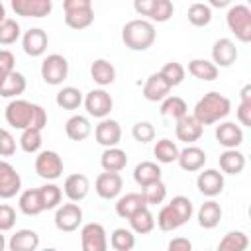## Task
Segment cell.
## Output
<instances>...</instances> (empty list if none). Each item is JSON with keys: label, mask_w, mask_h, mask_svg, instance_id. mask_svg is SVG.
Wrapping results in <instances>:
<instances>
[{"label": "cell", "mask_w": 251, "mask_h": 251, "mask_svg": "<svg viewBox=\"0 0 251 251\" xmlns=\"http://www.w3.org/2000/svg\"><path fill=\"white\" fill-rule=\"evenodd\" d=\"M4 118H6L8 126H12L14 129H20V131H24L27 127L43 131V127L47 126L45 108L39 106V104L22 100V98H16V100L8 102V106L4 110Z\"/></svg>", "instance_id": "obj_1"}, {"label": "cell", "mask_w": 251, "mask_h": 251, "mask_svg": "<svg viewBox=\"0 0 251 251\" xmlns=\"http://www.w3.org/2000/svg\"><path fill=\"white\" fill-rule=\"evenodd\" d=\"M231 112V102L227 96L212 90V92H206L194 106V120L200 124V126H212V124H218L222 122L224 118H227V114Z\"/></svg>", "instance_id": "obj_2"}, {"label": "cell", "mask_w": 251, "mask_h": 251, "mask_svg": "<svg viewBox=\"0 0 251 251\" xmlns=\"http://www.w3.org/2000/svg\"><path fill=\"white\" fill-rule=\"evenodd\" d=\"M155 39H157V31L149 20L135 18L126 22V25L122 27V41L131 51H147L155 43Z\"/></svg>", "instance_id": "obj_3"}, {"label": "cell", "mask_w": 251, "mask_h": 251, "mask_svg": "<svg viewBox=\"0 0 251 251\" xmlns=\"http://www.w3.org/2000/svg\"><path fill=\"white\" fill-rule=\"evenodd\" d=\"M65 24L71 29H86L94 22V8L90 0H65Z\"/></svg>", "instance_id": "obj_4"}, {"label": "cell", "mask_w": 251, "mask_h": 251, "mask_svg": "<svg viewBox=\"0 0 251 251\" xmlns=\"http://www.w3.org/2000/svg\"><path fill=\"white\" fill-rule=\"evenodd\" d=\"M226 24L229 31L239 39L241 43L251 41V8L245 4H233L229 6L226 14Z\"/></svg>", "instance_id": "obj_5"}, {"label": "cell", "mask_w": 251, "mask_h": 251, "mask_svg": "<svg viewBox=\"0 0 251 251\" xmlns=\"http://www.w3.org/2000/svg\"><path fill=\"white\" fill-rule=\"evenodd\" d=\"M41 78L49 86H59L69 76V61L61 53H51L41 63Z\"/></svg>", "instance_id": "obj_6"}, {"label": "cell", "mask_w": 251, "mask_h": 251, "mask_svg": "<svg viewBox=\"0 0 251 251\" xmlns=\"http://www.w3.org/2000/svg\"><path fill=\"white\" fill-rule=\"evenodd\" d=\"M133 10L141 16H147L149 22H157V24H163V22H169L173 12H175V6L171 0H135L133 2Z\"/></svg>", "instance_id": "obj_7"}, {"label": "cell", "mask_w": 251, "mask_h": 251, "mask_svg": "<svg viewBox=\"0 0 251 251\" xmlns=\"http://www.w3.org/2000/svg\"><path fill=\"white\" fill-rule=\"evenodd\" d=\"M80 247L82 251H108V233L102 224L88 222L80 227Z\"/></svg>", "instance_id": "obj_8"}, {"label": "cell", "mask_w": 251, "mask_h": 251, "mask_svg": "<svg viewBox=\"0 0 251 251\" xmlns=\"http://www.w3.org/2000/svg\"><path fill=\"white\" fill-rule=\"evenodd\" d=\"M82 104H84L88 116L98 118V120L108 118L112 108H114V100H112V96L104 88H92L88 94H84Z\"/></svg>", "instance_id": "obj_9"}, {"label": "cell", "mask_w": 251, "mask_h": 251, "mask_svg": "<svg viewBox=\"0 0 251 251\" xmlns=\"http://www.w3.org/2000/svg\"><path fill=\"white\" fill-rule=\"evenodd\" d=\"M35 173L51 182V180H57L61 175H63V159L57 151H39L37 157H35Z\"/></svg>", "instance_id": "obj_10"}, {"label": "cell", "mask_w": 251, "mask_h": 251, "mask_svg": "<svg viewBox=\"0 0 251 251\" xmlns=\"http://www.w3.org/2000/svg\"><path fill=\"white\" fill-rule=\"evenodd\" d=\"M53 222L59 231H75L82 224V208L76 202H65L55 210Z\"/></svg>", "instance_id": "obj_11"}, {"label": "cell", "mask_w": 251, "mask_h": 251, "mask_svg": "<svg viewBox=\"0 0 251 251\" xmlns=\"http://www.w3.org/2000/svg\"><path fill=\"white\" fill-rule=\"evenodd\" d=\"M22 190V176L14 165L0 159V198L10 200Z\"/></svg>", "instance_id": "obj_12"}, {"label": "cell", "mask_w": 251, "mask_h": 251, "mask_svg": "<svg viewBox=\"0 0 251 251\" xmlns=\"http://www.w3.org/2000/svg\"><path fill=\"white\" fill-rule=\"evenodd\" d=\"M124 178L120 173H100L94 180V190L104 200H114L122 194Z\"/></svg>", "instance_id": "obj_13"}, {"label": "cell", "mask_w": 251, "mask_h": 251, "mask_svg": "<svg viewBox=\"0 0 251 251\" xmlns=\"http://www.w3.org/2000/svg\"><path fill=\"white\" fill-rule=\"evenodd\" d=\"M94 139L98 145H102L104 149L108 147H118L120 139H122V127L116 120L112 118H104L98 122V126L94 127Z\"/></svg>", "instance_id": "obj_14"}, {"label": "cell", "mask_w": 251, "mask_h": 251, "mask_svg": "<svg viewBox=\"0 0 251 251\" xmlns=\"http://www.w3.org/2000/svg\"><path fill=\"white\" fill-rule=\"evenodd\" d=\"M47 45H49V35L41 27H29L22 35V49L29 57H41L47 51Z\"/></svg>", "instance_id": "obj_15"}, {"label": "cell", "mask_w": 251, "mask_h": 251, "mask_svg": "<svg viewBox=\"0 0 251 251\" xmlns=\"http://www.w3.org/2000/svg\"><path fill=\"white\" fill-rule=\"evenodd\" d=\"M237 47L229 37H220L212 45V63L220 69H227L237 61Z\"/></svg>", "instance_id": "obj_16"}, {"label": "cell", "mask_w": 251, "mask_h": 251, "mask_svg": "<svg viewBox=\"0 0 251 251\" xmlns=\"http://www.w3.org/2000/svg\"><path fill=\"white\" fill-rule=\"evenodd\" d=\"M10 6L18 16L37 18V20L49 16L51 10H53V2L51 0H12Z\"/></svg>", "instance_id": "obj_17"}, {"label": "cell", "mask_w": 251, "mask_h": 251, "mask_svg": "<svg viewBox=\"0 0 251 251\" xmlns=\"http://www.w3.org/2000/svg\"><path fill=\"white\" fill-rule=\"evenodd\" d=\"M224 175L218 171V169H204L202 173H198L196 176V186L200 190V194L208 196V198H214L218 194H222L224 190Z\"/></svg>", "instance_id": "obj_18"}, {"label": "cell", "mask_w": 251, "mask_h": 251, "mask_svg": "<svg viewBox=\"0 0 251 251\" xmlns=\"http://www.w3.org/2000/svg\"><path fill=\"white\" fill-rule=\"evenodd\" d=\"M63 192L65 196L69 198V202H80L88 196L90 192V180L86 175L82 173H75V175H69L63 182Z\"/></svg>", "instance_id": "obj_19"}, {"label": "cell", "mask_w": 251, "mask_h": 251, "mask_svg": "<svg viewBox=\"0 0 251 251\" xmlns=\"http://www.w3.org/2000/svg\"><path fill=\"white\" fill-rule=\"evenodd\" d=\"M204 133V126H200L192 114H186L182 116L180 120H176V126H175V135L178 141L186 143V145H192L194 141H198Z\"/></svg>", "instance_id": "obj_20"}, {"label": "cell", "mask_w": 251, "mask_h": 251, "mask_svg": "<svg viewBox=\"0 0 251 251\" xmlns=\"http://www.w3.org/2000/svg\"><path fill=\"white\" fill-rule=\"evenodd\" d=\"M216 141L224 149H237L243 143V129L235 122H220L216 126Z\"/></svg>", "instance_id": "obj_21"}, {"label": "cell", "mask_w": 251, "mask_h": 251, "mask_svg": "<svg viewBox=\"0 0 251 251\" xmlns=\"http://www.w3.org/2000/svg\"><path fill=\"white\" fill-rule=\"evenodd\" d=\"M206 151L200 149L198 145H186L180 153H178V167L186 173H196V171H202L204 165H206Z\"/></svg>", "instance_id": "obj_22"}, {"label": "cell", "mask_w": 251, "mask_h": 251, "mask_svg": "<svg viewBox=\"0 0 251 251\" xmlns=\"http://www.w3.org/2000/svg\"><path fill=\"white\" fill-rule=\"evenodd\" d=\"M143 208H147V204L141 192H126L124 196H118L116 200V214L124 220H129L133 214H137Z\"/></svg>", "instance_id": "obj_23"}, {"label": "cell", "mask_w": 251, "mask_h": 251, "mask_svg": "<svg viewBox=\"0 0 251 251\" xmlns=\"http://www.w3.org/2000/svg\"><path fill=\"white\" fill-rule=\"evenodd\" d=\"M171 92V86L167 84V80L159 75L153 73L147 76L145 84H143V98L149 102H163Z\"/></svg>", "instance_id": "obj_24"}, {"label": "cell", "mask_w": 251, "mask_h": 251, "mask_svg": "<svg viewBox=\"0 0 251 251\" xmlns=\"http://www.w3.org/2000/svg\"><path fill=\"white\" fill-rule=\"evenodd\" d=\"M37 247H39V235H37V231L27 229V227L18 229L8 239L10 251H37Z\"/></svg>", "instance_id": "obj_25"}, {"label": "cell", "mask_w": 251, "mask_h": 251, "mask_svg": "<svg viewBox=\"0 0 251 251\" xmlns=\"http://www.w3.org/2000/svg\"><path fill=\"white\" fill-rule=\"evenodd\" d=\"M218 163H220L222 175H239V173H243L247 161L239 149H224L220 153Z\"/></svg>", "instance_id": "obj_26"}, {"label": "cell", "mask_w": 251, "mask_h": 251, "mask_svg": "<svg viewBox=\"0 0 251 251\" xmlns=\"http://www.w3.org/2000/svg\"><path fill=\"white\" fill-rule=\"evenodd\" d=\"M222 206H220V202H216V200H206L200 208H198V212H196V218H198V226L200 227H204V229H214L218 224H220V220H222Z\"/></svg>", "instance_id": "obj_27"}, {"label": "cell", "mask_w": 251, "mask_h": 251, "mask_svg": "<svg viewBox=\"0 0 251 251\" xmlns=\"http://www.w3.org/2000/svg\"><path fill=\"white\" fill-rule=\"evenodd\" d=\"M90 76L100 88L110 86L116 80V67L108 59H94L90 65Z\"/></svg>", "instance_id": "obj_28"}, {"label": "cell", "mask_w": 251, "mask_h": 251, "mask_svg": "<svg viewBox=\"0 0 251 251\" xmlns=\"http://www.w3.org/2000/svg\"><path fill=\"white\" fill-rule=\"evenodd\" d=\"M100 165L104 173H120L127 165V153L120 147H108L100 155Z\"/></svg>", "instance_id": "obj_29"}, {"label": "cell", "mask_w": 251, "mask_h": 251, "mask_svg": "<svg viewBox=\"0 0 251 251\" xmlns=\"http://www.w3.org/2000/svg\"><path fill=\"white\" fill-rule=\"evenodd\" d=\"M65 133L73 141H84L92 133V126H90V122H88L86 116L75 114V116H71L65 122Z\"/></svg>", "instance_id": "obj_30"}, {"label": "cell", "mask_w": 251, "mask_h": 251, "mask_svg": "<svg viewBox=\"0 0 251 251\" xmlns=\"http://www.w3.org/2000/svg\"><path fill=\"white\" fill-rule=\"evenodd\" d=\"M161 167L155 163V161H141V163H137L135 165V169H133V180L143 188V186H147V184H151V182H157V180H161Z\"/></svg>", "instance_id": "obj_31"}, {"label": "cell", "mask_w": 251, "mask_h": 251, "mask_svg": "<svg viewBox=\"0 0 251 251\" xmlns=\"http://www.w3.org/2000/svg\"><path fill=\"white\" fill-rule=\"evenodd\" d=\"M25 88H27L25 76H24L20 71H12V73L4 78V82L0 84V96H2V98H12V100H16L20 94L25 92Z\"/></svg>", "instance_id": "obj_32"}, {"label": "cell", "mask_w": 251, "mask_h": 251, "mask_svg": "<svg viewBox=\"0 0 251 251\" xmlns=\"http://www.w3.org/2000/svg\"><path fill=\"white\" fill-rule=\"evenodd\" d=\"M188 73L194 78H198V80L210 82V80L218 78L220 69L212 61H208V59H192V61H188Z\"/></svg>", "instance_id": "obj_33"}, {"label": "cell", "mask_w": 251, "mask_h": 251, "mask_svg": "<svg viewBox=\"0 0 251 251\" xmlns=\"http://www.w3.org/2000/svg\"><path fill=\"white\" fill-rule=\"evenodd\" d=\"M247 247H249L247 233L241 229H233V231H227L220 239L216 251H247Z\"/></svg>", "instance_id": "obj_34"}, {"label": "cell", "mask_w": 251, "mask_h": 251, "mask_svg": "<svg viewBox=\"0 0 251 251\" xmlns=\"http://www.w3.org/2000/svg\"><path fill=\"white\" fill-rule=\"evenodd\" d=\"M82 100H84L82 92L78 88H75V86H63L55 94V104L59 108H63V110H76V108H80Z\"/></svg>", "instance_id": "obj_35"}, {"label": "cell", "mask_w": 251, "mask_h": 251, "mask_svg": "<svg viewBox=\"0 0 251 251\" xmlns=\"http://www.w3.org/2000/svg\"><path fill=\"white\" fill-rule=\"evenodd\" d=\"M39 190V198H41V206L43 212L45 210H57L61 206L63 200V188H59L55 182H47L43 186H37Z\"/></svg>", "instance_id": "obj_36"}, {"label": "cell", "mask_w": 251, "mask_h": 251, "mask_svg": "<svg viewBox=\"0 0 251 251\" xmlns=\"http://www.w3.org/2000/svg\"><path fill=\"white\" fill-rule=\"evenodd\" d=\"M18 206L25 216H37L43 212L41 206V198H39V190L37 188H27L20 194L18 198Z\"/></svg>", "instance_id": "obj_37"}, {"label": "cell", "mask_w": 251, "mask_h": 251, "mask_svg": "<svg viewBox=\"0 0 251 251\" xmlns=\"http://www.w3.org/2000/svg\"><path fill=\"white\" fill-rule=\"evenodd\" d=\"M188 114V106L180 96H167L161 102V116L169 118V120H180L182 116Z\"/></svg>", "instance_id": "obj_38"}, {"label": "cell", "mask_w": 251, "mask_h": 251, "mask_svg": "<svg viewBox=\"0 0 251 251\" xmlns=\"http://www.w3.org/2000/svg\"><path fill=\"white\" fill-rule=\"evenodd\" d=\"M178 153H180L178 145H176L175 141L167 139V137L159 139V141L155 143V147H153V155H155L157 163H163V165L175 163V161L178 159Z\"/></svg>", "instance_id": "obj_39"}, {"label": "cell", "mask_w": 251, "mask_h": 251, "mask_svg": "<svg viewBox=\"0 0 251 251\" xmlns=\"http://www.w3.org/2000/svg\"><path fill=\"white\" fill-rule=\"evenodd\" d=\"M129 229L133 233H139V235L151 233L155 229V216L151 214V210L149 208H143L137 214H133L129 218Z\"/></svg>", "instance_id": "obj_40"}, {"label": "cell", "mask_w": 251, "mask_h": 251, "mask_svg": "<svg viewBox=\"0 0 251 251\" xmlns=\"http://www.w3.org/2000/svg\"><path fill=\"white\" fill-rule=\"evenodd\" d=\"M186 16L194 27H206L212 22V8L206 2H192L188 6Z\"/></svg>", "instance_id": "obj_41"}, {"label": "cell", "mask_w": 251, "mask_h": 251, "mask_svg": "<svg viewBox=\"0 0 251 251\" xmlns=\"http://www.w3.org/2000/svg\"><path fill=\"white\" fill-rule=\"evenodd\" d=\"M110 245L114 251H131L135 247V233L126 227H116L110 235Z\"/></svg>", "instance_id": "obj_42"}, {"label": "cell", "mask_w": 251, "mask_h": 251, "mask_svg": "<svg viewBox=\"0 0 251 251\" xmlns=\"http://www.w3.org/2000/svg\"><path fill=\"white\" fill-rule=\"evenodd\" d=\"M155 226H157L161 231H175V229H178V227L184 226V224H182L180 218L175 214V210H173L169 204H165V206L159 210V214H157Z\"/></svg>", "instance_id": "obj_43"}, {"label": "cell", "mask_w": 251, "mask_h": 251, "mask_svg": "<svg viewBox=\"0 0 251 251\" xmlns=\"http://www.w3.org/2000/svg\"><path fill=\"white\" fill-rule=\"evenodd\" d=\"M159 75H161V76L167 80V84L173 88V86H178V84L184 80L186 69H184L178 61H169V63L163 65V69L159 71Z\"/></svg>", "instance_id": "obj_44"}, {"label": "cell", "mask_w": 251, "mask_h": 251, "mask_svg": "<svg viewBox=\"0 0 251 251\" xmlns=\"http://www.w3.org/2000/svg\"><path fill=\"white\" fill-rule=\"evenodd\" d=\"M241 102L237 104V122L239 126H245V127H251V84H245L241 88Z\"/></svg>", "instance_id": "obj_45"}, {"label": "cell", "mask_w": 251, "mask_h": 251, "mask_svg": "<svg viewBox=\"0 0 251 251\" xmlns=\"http://www.w3.org/2000/svg\"><path fill=\"white\" fill-rule=\"evenodd\" d=\"M41 143H43V135H41L39 129L27 127V129H24L22 135H20V147H22V151H25V153H39Z\"/></svg>", "instance_id": "obj_46"}, {"label": "cell", "mask_w": 251, "mask_h": 251, "mask_svg": "<svg viewBox=\"0 0 251 251\" xmlns=\"http://www.w3.org/2000/svg\"><path fill=\"white\" fill-rule=\"evenodd\" d=\"M141 196H143V200H145L147 206H157V204H161V202L165 200V196H167V186H165L163 180L151 182V184H147V186L141 188Z\"/></svg>", "instance_id": "obj_47"}, {"label": "cell", "mask_w": 251, "mask_h": 251, "mask_svg": "<svg viewBox=\"0 0 251 251\" xmlns=\"http://www.w3.org/2000/svg\"><path fill=\"white\" fill-rule=\"evenodd\" d=\"M169 206L175 210V214L180 218V222H182V224H186V222L192 218V214H194V206H192V200H190L188 196H182V194L175 196V198L169 202Z\"/></svg>", "instance_id": "obj_48"}, {"label": "cell", "mask_w": 251, "mask_h": 251, "mask_svg": "<svg viewBox=\"0 0 251 251\" xmlns=\"http://www.w3.org/2000/svg\"><path fill=\"white\" fill-rule=\"evenodd\" d=\"M22 31H20V24L12 18H6L0 24V45H12L20 39Z\"/></svg>", "instance_id": "obj_49"}, {"label": "cell", "mask_w": 251, "mask_h": 251, "mask_svg": "<svg viewBox=\"0 0 251 251\" xmlns=\"http://www.w3.org/2000/svg\"><path fill=\"white\" fill-rule=\"evenodd\" d=\"M131 135H133V139L137 143L145 145V143H149V141L155 139V127H153L151 122H137L131 127Z\"/></svg>", "instance_id": "obj_50"}, {"label": "cell", "mask_w": 251, "mask_h": 251, "mask_svg": "<svg viewBox=\"0 0 251 251\" xmlns=\"http://www.w3.org/2000/svg\"><path fill=\"white\" fill-rule=\"evenodd\" d=\"M16 153V137L10 129L0 127V157H12Z\"/></svg>", "instance_id": "obj_51"}, {"label": "cell", "mask_w": 251, "mask_h": 251, "mask_svg": "<svg viewBox=\"0 0 251 251\" xmlns=\"http://www.w3.org/2000/svg\"><path fill=\"white\" fill-rule=\"evenodd\" d=\"M16 71V57L12 51L8 49H0V84L4 82V78Z\"/></svg>", "instance_id": "obj_52"}, {"label": "cell", "mask_w": 251, "mask_h": 251, "mask_svg": "<svg viewBox=\"0 0 251 251\" xmlns=\"http://www.w3.org/2000/svg\"><path fill=\"white\" fill-rule=\"evenodd\" d=\"M16 226V210L10 204H0V231H10Z\"/></svg>", "instance_id": "obj_53"}, {"label": "cell", "mask_w": 251, "mask_h": 251, "mask_svg": "<svg viewBox=\"0 0 251 251\" xmlns=\"http://www.w3.org/2000/svg\"><path fill=\"white\" fill-rule=\"evenodd\" d=\"M167 251H192V243L188 237H173L167 245Z\"/></svg>", "instance_id": "obj_54"}, {"label": "cell", "mask_w": 251, "mask_h": 251, "mask_svg": "<svg viewBox=\"0 0 251 251\" xmlns=\"http://www.w3.org/2000/svg\"><path fill=\"white\" fill-rule=\"evenodd\" d=\"M227 4H229L227 0H212L208 6H210V8H212V6H216V8H222V6H227Z\"/></svg>", "instance_id": "obj_55"}, {"label": "cell", "mask_w": 251, "mask_h": 251, "mask_svg": "<svg viewBox=\"0 0 251 251\" xmlns=\"http://www.w3.org/2000/svg\"><path fill=\"white\" fill-rule=\"evenodd\" d=\"M6 20V6H4V2L0 0V24Z\"/></svg>", "instance_id": "obj_56"}, {"label": "cell", "mask_w": 251, "mask_h": 251, "mask_svg": "<svg viewBox=\"0 0 251 251\" xmlns=\"http://www.w3.org/2000/svg\"><path fill=\"white\" fill-rule=\"evenodd\" d=\"M6 245H8V241H6V237H4V233L0 231V251H4V249H6Z\"/></svg>", "instance_id": "obj_57"}, {"label": "cell", "mask_w": 251, "mask_h": 251, "mask_svg": "<svg viewBox=\"0 0 251 251\" xmlns=\"http://www.w3.org/2000/svg\"><path fill=\"white\" fill-rule=\"evenodd\" d=\"M41 251H59V249H55V247H45V249H41Z\"/></svg>", "instance_id": "obj_58"}]
</instances>
